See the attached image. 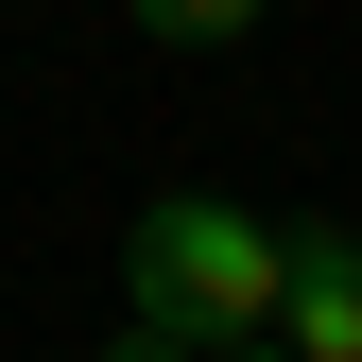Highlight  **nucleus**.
I'll list each match as a JSON object with an SVG mask.
<instances>
[{
  "mask_svg": "<svg viewBox=\"0 0 362 362\" xmlns=\"http://www.w3.org/2000/svg\"><path fill=\"white\" fill-rule=\"evenodd\" d=\"M276 345H293V362H362V242H328V224L293 242V276H276Z\"/></svg>",
  "mask_w": 362,
  "mask_h": 362,
  "instance_id": "f03ea898",
  "label": "nucleus"
},
{
  "mask_svg": "<svg viewBox=\"0 0 362 362\" xmlns=\"http://www.w3.org/2000/svg\"><path fill=\"white\" fill-rule=\"evenodd\" d=\"M276 276H293V224H259V207H224V190H156L139 207V310H156L173 345L276 328Z\"/></svg>",
  "mask_w": 362,
  "mask_h": 362,
  "instance_id": "f257e3e1",
  "label": "nucleus"
},
{
  "mask_svg": "<svg viewBox=\"0 0 362 362\" xmlns=\"http://www.w3.org/2000/svg\"><path fill=\"white\" fill-rule=\"evenodd\" d=\"M259 0H139V35H173V52H207V35H242Z\"/></svg>",
  "mask_w": 362,
  "mask_h": 362,
  "instance_id": "7ed1b4c3",
  "label": "nucleus"
},
{
  "mask_svg": "<svg viewBox=\"0 0 362 362\" xmlns=\"http://www.w3.org/2000/svg\"><path fill=\"white\" fill-rule=\"evenodd\" d=\"M207 362H293V345H276V328H242V345H207Z\"/></svg>",
  "mask_w": 362,
  "mask_h": 362,
  "instance_id": "39448f33",
  "label": "nucleus"
},
{
  "mask_svg": "<svg viewBox=\"0 0 362 362\" xmlns=\"http://www.w3.org/2000/svg\"><path fill=\"white\" fill-rule=\"evenodd\" d=\"M104 362H207V345H173V328H156V310H139V328H121Z\"/></svg>",
  "mask_w": 362,
  "mask_h": 362,
  "instance_id": "20e7f679",
  "label": "nucleus"
}]
</instances>
